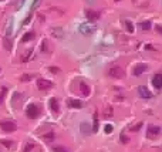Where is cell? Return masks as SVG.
I'll return each mask as SVG.
<instances>
[{"mask_svg":"<svg viewBox=\"0 0 162 152\" xmlns=\"http://www.w3.org/2000/svg\"><path fill=\"white\" fill-rule=\"evenodd\" d=\"M26 115L30 120H36L38 115H40V108H38L36 104H28L26 108Z\"/></svg>","mask_w":162,"mask_h":152,"instance_id":"1","label":"cell"},{"mask_svg":"<svg viewBox=\"0 0 162 152\" xmlns=\"http://www.w3.org/2000/svg\"><path fill=\"white\" fill-rule=\"evenodd\" d=\"M78 31L82 34V36H88L91 33L95 31V26L92 23H81L80 27H78Z\"/></svg>","mask_w":162,"mask_h":152,"instance_id":"2","label":"cell"},{"mask_svg":"<svg viewBox=\"0 0 162 152\" xmlns=\"http://www.w3.org/2000/svg\"><path fill=\"white\" fill-rule=\"evenodd\" d=\"M0 128L4 131V132H13V131L17 130V124L14 121L4 120V121H0Z\"/></svg>","mask_w":162,"mask_h":152,"instance_id":"3","label":"cell"},{"mask_svg":"<svg viewBox=\"0 0 162 152\" xmlns=\"http://www.w3.org/2000/svg\"><path fill=\"white\" fill-rule=\"evenodd\" d=\"M161 134V128L159 127H157V125H149L148 127V131H146V136L148 138H151V139H154L157 135H159Z\"/></svg>","mask_w":162,"mask_h":152,"instance_id":"4","label":"cell"},{"mask_svg":"<svg viewBox=\"0 0 162 152\" xmlns=\"http://www.w3.org/2000/svg\"><path fill=\"white\" fill-rule=\"evenodd\" d=\"M110 76L112 78H122L125 76V73L121 67H112V68H110Z\"/></svg>","mask_w":162,"mask_h":152,"instance_id":"5","label":"cell"},{"mask_svg":"<svg viewBox=\"0 0 162 152\" xmlns=\"http://www.w3.org/2000/svg\"><path fill=\"white\" fill-rule=\"evenodd\" d=\"M136 91H138V95H140L141 98H151L152 97V92L149 91V88L145 87V85H140Z\"/></svg>","mask_w":162,"mask_h":152,"instance_id":"6","label":"cell"},{"mask_svg":"<svg viewBox=\"0 0 162 152\" xmlns=\"http://www.w3.org/2000/svg\"><path fill=\"white\" fill-rule=\"evenodd\" d=\"M37 87L38 90L44 91V90H49V88L53 87V82L49 81V80H44V78H40V80H37Z\"/></svg>","mask_w":162,"mask_h":152,"instance_id":"7","label":"cell"},{"mask_svg":"<svg viewBox=\"0 0 162 152\" xmlns=\"http://www.w3.org/2000/svg\"><path fill=\"white\" fill-rule=\"evenodd\" d=\"M67 105L70 107V108H82V101L80 100H74V98H68L67 100Z\"/></svg>","mask_w":162,"mask_h":152,"instance_id":"8","label":"cell"},{"mask_svg":"<svg viewBox=\"0 0 162 152\" xmlns=\"http://www.w3.org/2000/svg\"><path fill=\"white\" fill-rule=\"evenodd\" d=\"M148 70V65L144 64V63H140V64H136L134 67V76H141L142 73H145Z\"/></svg>","mask_w":162,"mask_h":152,"instance_id":"9","label":"cell"},{"mask_svg":"<svg viewBox=\"0 0 162 152\" xmlns=\"http://www.w3.org/2000/svg\"><path fill=\"white\" fill-rule=\"evenodd\" d=\"M152 85L157 88V90H161L162 88V74H155L154 78H152Z\"/></svg>","mask_w":162,"mask_h":152,"instance_id":"10","label":"cell"},{"mask_svg":"<svg viewBox=\"0 0 162 152\" xmlns=\"http://www.w3.org/2000/svg\"><path fill=\"white\" fill-rule=\"evenodd\" d=\"M80 91L82 92V95H84V97H88V95H90V87L87 85L86 82H82V81H80Z\"/></svg>","mask_w":162,"mask_h":152,"instance_id":"11","label":"cell"},{"mask_svg":"<svg viewBox=\"0 0 162 152\" xmlns=\"http://www.w3.org/2000/svg\"><path fill=\"white\" fill-rule=\"evenodd\" d=\"M50 107L53 109L54 112H58L60 111V105H58V101H57V98H50Z\"/></svg>","mask_w":162,"mask_h":152,"instance_id":"12","label":"cell"},{"mask_svg":"<svg viewBox=\"0 0 162 152\" xmlns=\"http://www.w3.org/2000/svg\"><path fill=\"white\" fill-rule=\"evenodd\" d=\"M19 100H24V95L23 94H19V92H14L13 94V100H11V104L14 105V107H17V104H19Z\"/></svg>","mask_w":162,"mask_h":152,"instance_id":"13","label":"cell"},{"mask_svg":"<svg viewBox=\"0 0 162 152\" xmlns=\"http://www.w3.org/2000/svg\"><path fill=\"white\" fill-rule=\"evenodd\" d=\"M86 14H87V17L91 20V22H94V20H97L98 17H100V13L98 11H91V10H87L86 11Z\"/></svg>","mask_w":162,"mask_h":152,"instance_id":"14","label":"cell"},{"mask_svg":"<svg viewBox=\"0 0 162 152\" xmlns=\"http://www.w3.org/2000/svg\"><path fill=\"white\" fill-rule=\"evenodd\" d=\"M11 33H13V22L9 20V22H7V26H6V37L10 38L11 37Z\"/></svg>","mask_w":162,"mask_h":152,"instance_id":"15","label":"cell"},{"mask_svg":"<svg viewBox=\"0 0 162 152\" xmlns=\"http://www.w3.org/2000/svg\"><path fill=\"white\" fill-rule=\"evenodd\" d=\"M34 36H36V34H34V33H26V34H24V37L22 38V41L23 43H26V41H30V40H33V38H34Z\"/></svg>","mask_w":162,"mask_h":152,"instance_id":"16","label":"cell"},{"mask_svg":"<svg viewBox=\"0 0 162 152\" xmlns=\"http://www.w3.org/2000/svg\"><path fill=\"white\" fill-rule=\"evenodd\" d=\"M34 148H36V145H34V144H32V142H28V144H26V145H24V148H23V152H32Z\"/></svg>","mask_w":162,"mask_h":152,"instance_id":"17","label":"cell"},{"mask_svg":"<svg viewBox=\"0 0 162 152\" xmlns=\"http://www.w3.org/2000/svg\"><path fill=\"white\" fill-rule=\"evenodd\" d=\"M43 139L46 142H51L54 139V134L53 132H49V134H46V135H43Z\"/></svg>","mask_w":162,"mask_h":152,"instance_id":"18","label":"cell"},{"mask_svg":"<svg viewBox=\"0 0 162 152\" xmlns=\"http://www.w3.org/2000/svg\"><path fill=\"white\" fill-rule=\"evenodd\" d=\"M124 24H125V27H127V30H128V31H130V33H134V26H132V23H131L130 20H125Z\"/></svg>","mask_w":162,"mask_h":152,"instance_id":"19","label":"cell"},{"mask_svg":"<svg viewBox=\"0 0 162 152\" xmlns=\"http://www.w3.org/2000/svg\"><path fill=\"white\" fill-rule=\"evenodd\" d=\"M3 44H4L6 50H9V51H10V50H11V41H10V38L4 37V40H3Z\"/></svg>","mask_w":162,"mask_h":152,"instance_id":"20","label":"cell"},{"mask_svg":"<svg viewBox=\"0 0 162 152\" xmlns=\"http://www.w3.org/2000/svg\"><path fill=\"white\" fill-rule=\"evenodd\" d=\"M141 28L142 30H149L151 28V22H142L141 23Z\"/></svg>","mask_w":162,"mask_h":152,"instance_id":"21","label":"cell"},{"mask_svg":"<svg viewBox=\"0 0 162 152\" xmlns=\"http://www.w3.org/2000/svg\"><path fill=\"white\" fill-rule=\"evenodd\" d=\"M88 127H90L88 124H82V125H81V130H82V132H84V134H88V132H91V128H88Z\"/></svg>","mask_w":162,"mask_h":152,"instance_id":"22","label":"cell"},{"mask_svg":"<svg viewBox=\"0 0 162 152\" xmlns=\"http://www.w3.org/2000/svg\"><path fill=\"white\" fill-rule=\"evenodd\" d=\"M92 131L97 132L98 131V118H97V114L94 115V127H92Z\"/></svg>","mask_w":162,"mask_h":152,"instance_id":"23","label":"cell"},{"mask_svg":"<svg viewBox=\"0 0 162 152\" xmlns=\"http://www.w3.org/2000/svg\"><path fill=\"white\" fill-rule=\"evenodd\" d=\"M53 151L54 152H68V149H67V148H64V147H56Z\"/></svg>","mask_w":162,"mask_h":152,"instance_id":"24","label":"cell"},{"mask_svg":"<svg viewBox=\"0 0 162 152\" xmlns=\"http://www.w3.org/2000/svg\"><path fill=\"white\" fill-rule=\"evenodd\" d=\"M40 3H41V0H34V1H33V4H32V10H36L38 6H40Z\"/></svg>","mask_w":162,"mask_h":152,"instance_id":"25","label":"cell"},{"mask_svg":"<svg viewBox=\"0 0 162 152\" xmlns=\"http://www.w3.org/2000/svg\"><path fill=\"white\" fill-rule=\"evenodd\" d=\"M104 131H105L107 134H111V132H112V125L107 124V125H105V128H104Z\"/></svg>","mask_w":162,"mask_h":152,"instance_id":"26","label":"cell"},{"mask_svg":"<svg viewBox=\"0 0 162 152\" xmlns=\"http://www.w3.org/2000/svg\"><path fill=\"white\" fill-rule=\"evenodd\" d=\"M30 57H32V51H27L26 54H24V55L22 57V60H23V61H27L28 58H30Z\"/></svg>","mask_w":162,"mask_h":152,"instance_id":"27","label":"cell"},{"mask_svg":"<svg viewBox=\"0 0 162 152\" xmlns=\"http://www.w3.org/2000/svg\"><path fill=\"white\" fill-rule=\"evenodd\" d=\"M6 91H7L6 88H2V94H0V103L3 101V98H4V95H6Z\"/></svg>","mask_w":162,"mask_h":152,"instance_id":"28","label":"cell"},{"mask_svg":"<svg viewBox=\"0 0 162 152\" xmlns=\"http://www.w3.org/2000/svg\"><path fill=\"white\" fill-rule=\"evenodd\" d=\"M2 144H3L4 147H7V148H11V145H13L10 141H2Z\"/></svg>","mask_w":162,"mask_h":152,"instance_id":"29","label":"cell"},{"mask_svg":"<svg viewBox=\"0 0 162 152\" xmlns=\"http://www.w3.org/2000/svg\"><path fill=\"white\" fill-rule=\"evenodd\" d=\"M30 20H32V14H30V16H27L26 19H24V22H23V24H28V23H30Z\"/></svg>","mask_w":162,"mask_h":152,"instance_id":"30","label":"cell"},{"mask_svg":"<svg viewBox=\"0 0 162 152\" xmlns=\"http://www.w3.org/2000/svg\"><path fill=\"white\" fill-rule=\"evenodd\" d=\"M50 70H51V73H58L60 68L58 67H50Z\"/></svg>","mask_w":162,"mask_h":152,"instance_id":"31","label":"cell"},{"mask_svg":"<svg viewBox=\"0 0 162 152\" xmlns=\"http://www.w3.org/2000/svg\"><path fill=\"white\" fill-rule=\"evenodd\" d=\"M105 117H107V118L111 117V108H107V111H105Z\"/></svg>","mask_w":162,"mask_h":152,"instance_id":"32","label":"cell"},{"mask_svg":"<svg viewBox=\"0 0 162 152\" xmlns=\"http://www.w3.org/2000/svg\"><path fill=\"white\" fill-rule=\"evenodd\" d=\"M141 125H142V124H141V122H140V124H138V125H135V127H132L131 130H132V131H138V130H140V128H141Z\"/></svg>","mask_w":162,"mask_h":152,"instance_id":"33","label":"cell"},{"mask_svg":"<svg viewBox=\"0 0 162 152\" xmlns=\"http://www.w3.org/2000/svg\"><path fill=\"white\" fill-rule=\"evenodd\" d=\"M32 78V76H23L22 77V81H27V80H30Z\"/></svg>","mask_w":162,"mask_h":152,"instance_id":"34","label":"cell"},{"mask_svg":"<svg viewBox=\"0 0 162 152\" xmlns=\"http://www.w3.org/2000/svg\"><path fill=\"white\" fill-rule=\"evenodd\" d=\"M121 141H122V142H128V138H127L125 135H121Z\"/></svg>","mask_w":162,"mask_h":152,"instance_id":"35","label":"cell"},{"mask_svg":"<svg viewBox=\"0 0 162 152\" xmlns=\"http://www.w3.org/2000/svg\"><path fill=\"white\" fill-rule=\"evenodd\" d=\"M157 31L162 34V26H157Z\"/></svg>","mask_w":162,"mask_h":152,"instance_id":"36","label":"cell"},{"mask_svg":"<svg viewBox=\"0 0 162 152\" xmlns=\"http://www.w3.org/2000/svg\"><path fill=\"white\" fill-rule=\"evenodd\" d=\"M87 1H88V3H94L95 0H87Z\"/></svg>","mask_w":162,"mask_h":152,"instance_id":"37","label":"cell"},{"mask_svg":"<svg viewBox=\"0 0 162 152\" xmlns=\"http://www.w3.org/2000/svg\"><path fill=\"white\" fill-rule=\"evenodd\" d=\"M0 1H4V0H0Z\"/></svg>","mask_w":162,"mask_h":152,"instance_id":"38","label":"cell"}]
</instances>
